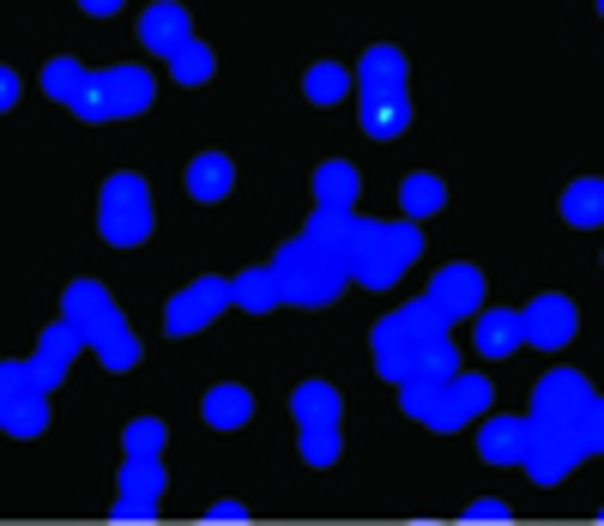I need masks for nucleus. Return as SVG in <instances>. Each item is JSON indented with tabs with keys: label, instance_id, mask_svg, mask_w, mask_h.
<instances>
[{
	"label": "nucleus",
	"instance_id": "nucleus-1",
	"mask_svg": "<svg viewBox=\"0 0 604 526\" xmlns=\"http://www.w3.org/2000/svg\"><path fill=\"white\" fill-rule=\"evenodd\" d=\"M417 255H423L417 218H406V224H375V218H363V224H357V248H351V279L369 291H387V285H399V272Z\"/></svg>",
	"mask_w": 604,
	"mask_h": 526
},
{
	"label": "nucleus",
	"instance_id": "nucleus-2",
	"mask_svg": "<svg viewBox=\"0 0 604 526\" xmlns=\"http://www.w3.org/2000/svg\"><path fill=\"white\" fill-rule=\"evenodd\" d=\"M272 272H279V285H284V303H303V309H326V303H338V291L351 285V267L321 255L309 236L284 242Z\"/></svg>",
	"mask_w": 604,
	"mask_h": 526
},
{
	"label": "nucleus",
	"instance_id": "nucleus-3",
	"mask_svg": "<svg viewBox=\"0 0 604 526\" xmlns=\"http://www.w3.org/2000/svg\"><path fill=\"white\" fill-rule=\"evenodd\" d=\"M436 333H448V321L429 309V297H417V303H406V309H394V315H387V321L375 328V370L387 375V382H406L417 345L436 339Z\"/></svg>",
	"mask_w": 604,
	"mask_h": 526
},
{
	"label": "nucleus",
	"instance_id": "nucleus-4",
	"mask_svg": "<svg viewBox=\"0 0 604 526\" xmlns=\"http://www.w3.org/2000/svg\"><path fill=\"white\" fill-rule=\"evenodd\" d=\"M98 230L110 248H140L152 236V188L140 182L133 170L110 176L103 182V206H98Z\"/></svg>",
	"mask_w": 604,
	"mask_h": 526
},
{
	"label": "nucleus",
	"instance_id": "nucleus-5",
	"mask_svg": "<svg viewBox=\"0 0 604 526\" xmlns=\"http://www.w3.org/2000/svg\"><path fill=\"white\" fill-rule=\"evenodd\" d=\"M230 309V279H194L188 291H176L169 297V309H164V328L176 333V339H188V333H200L206 321H218V315Z\"/></svg>",
	"mask_w": 604,
	"mask_h": 526
},
{
	"label": "nucleus",
	"instance_id": "nucleus-6",
	"mask_svg": "<svg viewBox=\"0 0 604 526\" xmlns=\"http://www.w3.org/2000/svg\"><path fill=\"white\" fill-rule=\"evenodd\" d=\"M423 297H429V309L441 315V321H472V315H478V303H484V272L478 267H465V260H453V267H441L436 279H429V291H423Z\"/></svg>",
	"mask_w": 604,
	"mask_h": 526
},
{
	"label": "nucleus",
	"instance_id": "nucleus-7",
	"mask_svg": "<svg viewBox=\"0 0 604 526\" xmlns=\"http://www.w3.org/2000/svg\"><path fill=\"white\" fill-rule=\"evenodd\" d=\"M580 460H587V454H580V441L568 436L563 424H538L532 429V448H526V472H532V484H544V490H550V484H563Z\"/></svg>",
	"mask_w": 604,
	"mask_h": 526
},
{
	"label": "nucleus",
	"instance_id": "nucleus-8",
	"mask_svg": "<svg viewBox=\"0 0 604 526\" xmlns=\"http://www.w3.org/2000/svg\"><path fill=\"white\" fill-rule=\"evenodd\" d=\"M592 399V382L580 370H550L532 394V424H575V412Z\"/></svg>",
	"mask_w": 604,
	"mask_h": 526
},
{
	"label": "nucleus",
	"instance_id": "nucleus-9",
	"mask_svg": "<svg viewBox=\"0 0 604 526\" xmlns=\"http://www.w3.org/2000/svg\"><path fill=\"white\" fill-rule=\"evenodd\" d=\"M521 321H526V345H538V351H563V345L575 339V328H580L575 303L556 297V291H544V297L526 303Z\"/></svg>",
	"mask_w": 604,
	"mask_h": 526
},
{
	"label": "nucleus",
	"instance_id": "nucleus-10",
	"mask_svg": "<svg viewBox=\"0 0 604 526\" xmlns=\"http://www.w3.org/2000/svg\"><path fill=\"white\" fill-rule=\"evenodd\" d=\"M490 399H496V387L484 382V375H448V382H441V399H436V418H429V429H460V424H472V418L490 412Z\"/></svg>",
	"mask_w": 604,
	"mask_h": 526
},
{
	"label": "nucleus",
	"instance_id": "nucleus-11",
	"mask_svg": "<svg viewBox=\"0 0 604 526\" xmlns=\"http://www.w3.org/2000/svg\"><path fill=\"white\" fill-rule=\"evenodd\" d=\"M532 418H490L478 429V454L490 466H526V448H532Z\"/></svg>",
	"mask_w": 604,
	"mask_h": 526
},
{
	"label": "nucleus",
	"instance_id": "nucleus-12",
	"mask_svg": "<svg viewBox=\"0 0 604 526\" xmlns=\"http://www.w3.org/2000/svg\"><path fill=\"white\" fill-rule=\"evenodd\" d=\"M140 43L152 49V55H176L182 43H194V25H188V7H176V0H157V7H145L140 18Z\"/></svg>",
	"mask_w": 604,
	"mask_h": 526
},
{
	"label": "nucleus",
	"instance_id": "nucleus-13",
	"mask_svg": "<svg viewBox=\"0 0 604 526\" xmlns=\"http://www.w3.org/2000/svg\"><path fill=\"white\" fill-rule=\"evenodd\" d=\"M357 224H363V218L345 213V206H314V213H309V230H303V236H309L321 255H333V260H345V267H351Z\"/></svg>",
	"mask_w": 604,
	"mask_h": 526
},
{
	"label": "nucleus",
	"instance_id": "nucleus-14",
	"mask_svg": "<svg viewBox=\"0 0 604 526\" xmlns=\"http://www.w3.org/2000/svg\"><path fill=\"white\" fill-rule=\"evenodd\" d=\"M85 345H91V351H98V363L103 370H133V363H140V339H133V328H127L121 315H103L98 328L85 333Z\"/></svg>",
	"mask_w": 604,
	"mask_h": 526
},
{
	"label": "nucleus",
	"instance_id": "nucleus-15",
	"mask_svg": "<svg viewBox=\"0 0 604 526\" xmlns=\"http://www.w3.org/2000/svg\"><path fill=\"white\" fill-rule=\"evenodd\" d=\"M98 79H103V91H110L115 121H121V115H145L152 98H157V86H152V73L145 67H110V73H98Z\"/></svg>",
	"mask_w": 604,
	"mask_h": 526
},
{
	"label": "nucleus",
	"instance_id": "nucleus-16",
	"mask_svg": "<svg viewBox=\"0 0 604 526\" xmlns=\"http://www.w3.org/2000/svg\"><path fill=\"white\" fill-rule=\"evenodd\" d=\"M230 188H236V164H230L224 152H200L194 164H188V194H194L200 206H218Z\"/></svg>",
	"mask_w": 604,
	"mask_h": 526
},
{
	"label": "nucleus",
	"instance_id": "nucleus-17",
	"mask_svg": "<svg viewBox=\"0 0 604 526\" xmlns=\"http://www.w3.org/2000/svg\"><path fill=\"white\" fill-rule=\"evenodd\" d=\"M411 128V98L406 91H375L363 98V133L369 140H399Z\"/></svg>",
	"mask_w": 604,
	"mask_h": 526
},
{
	"label": "nucleus",
	"instance_id": "nucleus-18",
	"mask_svg": "<svg viewBox=\"0 0 604 526\" xmlns=\"http://www.w3.org/2000/svg\"><path fill=\"white\" fill-rule=\"evenodd\" d=\"M521 345H526L521 309H484V315H478V351H484V357H514Z\"/></svg>",
	"mask_w": 604,
	"mask_h": 526
},
{
	"label": "nucleus",
	"instance_id": "nucleus-19",
	"mask_svg": "<svg viewBox=\"0 0 604 526\" xmlns=\"http://www.w3.org/2000/svg\"><path fill=\"white\" fill-rule=\"evenodd\" d=\"M230 303H236V309H248V315L279 309V303H284L279 272H272V267H248V272H236V279H230Z\"/></svg>",
	"mask_w": 604,
	"mask_h": 526
},
{
	"label": "nucleus",
	"instance_id": "nucleus-20",
	"mask_svg": "<svg viewBox=\"0 0 604 526\" xmlns=\"http://www.w3.org/2000/svg\"><path fill=\"white\" fill-rule=\"evenodd\" d=\"M61 309H67V321H73L79 333H91L103 315H115V303H110V291H103L98 279H73L67 297H61Z\"/></svg>",
	"mask_w": 604,
	"mask_h": 526
},
{
	"label": "nucleus",
	"instance_id": "nucleus-21",
	"mask_svg": "<svg viewBox=\"0 0 604 526\" xmlns=\"http://www.w3.org/2000/svg\"><path fill=\"white\" fill-rule=\"evenodd\" d=\"M200 418H206L211 429H242V424L254 418V394H248V387H236V382L211 387L206 406H200Z\"/></svg>",
	"mask_w": 604,
	"mask_h": 526
},
{
	"label": "nucleus",
	"instance_id": "nucleus-22",
	"mask_svg": "<svg viewBox=\"0 0 604 526\" xmlns=\"http://www.w3.org/2000/svg\"><path fill=\"white\" fill-rule=\"evenodd\" d=\"M357 86H363V98H375V91H406V55L399 49H369L363 67H357Z\"/></svg>",
	"mask_w": 604,
	"mask_h": 526
},
{
	"label": "nucleus",
	"instance_id": "nucleus-23",
	"mask_svg": "<svg viewBox=\"0 0 604 526\" xmlns=\"http://www.w3.org/2000/svg\"><path fill=\"white\" fill-rule=\"evenodd\" d=\"M448 375H460V345L448 339V333H436V339H423L417 357H411V375L406 382H448Z\"/></svg>",
	"mask_w": 604,
	"mask_h": 526
},
{
	"label": "nucleus",
	"instance_id": "nucleus-24",
	"mask_svg": "<svg viewBox=\"0 0 604 526\" xmlns=\"http://www.w3.org/2000/svg\"><path fill=\"white\" fill-rule=\"evenodd\" d=\"M563 218H568L575 230H599V224H604V182H599V176H580V182H568Z\"/></svg>",
	"mask_w": 604,
	"mask_h": 526
},
{
	"label": "nucleus",
	"instance_id": "nucleus-25",
	"mask_svg": "<svg viewBox=\"0 0 604 526\" xmlns=\"http://www.w3.org/2000/svg\"><path fill=\"white\" fill-rule=\"evenodd\" d=\"M357 194H363V176L351 170V164H321V170H314V200H321V206H345V213H351L357 206Z\"/></svg>",
	"mask_w": 604,
	"mask_h": 526
},
{
	"label": "nucleus",
	"instance_id": "nucleus-26",
	"mask_svg": "<svg viewBox=\"0 0 604 526\" xmlns=\"http://www.w3.org/2000/svg\"><path fill=\"white\" fill-rule=\"evenodd\" d=\"M291 412H296V424H303V429H309V424H338V387L303 382L291 394Z\"/></svg>",
	"mask_w": 604,
	"mask_h": 526
},
{
	"label": "nucleus",
	"instance_id": "nucleus-27",
	"mask_svg": "<svg viewBox=\"0 0 604 526\" xmlns=\"http://www.w3.org/2000/svg\"><path fill=\"white\" fill-rule=\"evenodd\" d=\"M0 429H13V436H42L49 429V394L42 387H30V394H18L13 406H7V418H0Z\"/></svg>",
	"mask_w": 604,
	"mask_h": 526
},
{
	"label": "nucleus",
	"instance_id": "nucleus-28",
	"mask_svg": "<svg viewBox=\"0 0 604 526\" xmlns=\"http://www.w3.org/2000/svg\"><path fill=\"white\" fill-rule=\"evenodd\" d=\"M399 206H406V218H436L448 206V188H441V176H406L399 182Z\"/></svg>",
	"mask_w": 604,
	"mask_h": 526
},
{
	"label": "nucleus",
	"instance_id": "nucleus-29",
	"mask_svg": "<svg viewBox=\"0 0 604 526\" xmlns=\"http://www.w3.org/2000/svg\"><path fill=\"white\" fill-rule=\"evenodd\" d=\"M211 67H218V55H211V49L200 43V37H194V43H182L176 55H169V79H176V86H206Z\"/></svg>",
	"mask_w": 604,
	"mask_h": 526
},
{
	"label": "nucleus",
	"instance_id": "nucleus-30",
	"mask_svg": "<svg viewBox=\"0 0 604 526\" xmlns=\"http://www.w3.org/2000/svg\"><path fill=\"white\" fill-rule=\"evenodd\" d=\"M345 91H351V73L338 67V61H321V67H309V73H303V98H309V103H321V110H326V103H338Z\"/></svg>",
	"mask_w": 604,
	"mask_h": 526
},
{
	"label": "nucleus",
	"instance_id": "nucleus-31",
	"mask_svg": "<svg viewBox=\"0 0 604 526\" xmlns=\"http://www.w3.org/2000/svg\"><path fill=\"white\" fill-rule=\"evenodd\" d=\"M121 497H164V466H157V454H127L121 466Z\"/></svg>",
	"mask_w": 604,
	"mask_h": 526
},
{
	"label": "nucleus",
	"instance_id": "nucleus-32",
	"mask_svg": "<svg viewBox=\"0 0 604 526\" xmlns=\"http://www.w3.org/2000/svg\"><path fill=\"white\" fill-rule=\"evenodd\" d=\"M85 79H91V73H85L73 55H61V61H49V67H42V91H49L55 103H73L85 91Z\"/></svg>",
	"mask_w": 604,
	"mask_h": 526
},
{
	"label": "nucleus",
	"instance_id": "nucleus-33",
	"mask_svg": "<svg viewBox=\"0 0 604 526\" xmlns=\"http://www.w3.org/2000/svg\"><path fill=\"white\" fill-rule=\"evenodd\" d=\"M568 436L580 441V454H604V399L592 394L587 406L575 412V424H568Z\"/></svg>",
	"mask_w": 604,
	"mask_h": 526
},
{
	"label": "nucleus",
	"instance_id": "nucleus-34",
	"mask_svg": "<svg viewBox=\"0 0 604 526\" xmlns=\"http://www.w3.org/2000/svg\"><path fill=\"white\" fill-rule=\"evenodd\" d=\"M338 454H345L338 424H309V429H303V460H309V466H333Z\"/></svg>",
	"mask_w": 604,
	"mask_h": 526
},
{
	"label": "nucleus",
	"instance_id": "nucleus-35",
	"mask_svg": "<svg viewBox=\"0 0 604 526\" xmlns=\"http://www.w3.org/2000/svg\"><path fill=\"white\" fill-rule=\"evenodd\" d=\"M79 345H85V333L73 328L67 315H61L55 328H49V333L37 339V351H42V357H55V363H73V357H79Z\"/></svg>",
	"mask_w": 604,
	"mask_h": 526
},
{
	"label": "nucleus",
	"instance_id": "nucleus-36",
	"mask_svg": "<svg viewBox=\"0 0 604 526\" xmlns=\"http://www.w3.org/2000/svg\"><path fill=\"white\" fill-rule=\"evenodd\" d=\"M436 399H441V382H399V406H406V418H417V424L436 418Z\"/></svg>",
	"mask_w": 604,
	"mask_h": 526
},
{
	"label": "nucleus",
	"instance_id": "nucleus-37",
	"mask_svg": "<svg viewBox=\"0 0 604 526\" xmlns=\"http://www.w3.org/2000/svg\"><path fill=\"white\" fill-rule=\"evenodd\" d=\"M127 454H164V441H169V429L157 424V418H133V424H127Z\"/></svg>",
	"mask_w": 604,
	"mask_h": 526
},
{
	"label": "nucleus",
	"instance_id": "nucleus-38",
	"mask_svg": "<svg viewBox=\"0 0 604 526\" xmlns=\"http://www.w3.org/2000/svg\"><path fill=\"white\" fill-rule=\"evenodd\" d=\"M67 110L79 115V121H115V115H110V91H103V79H98V73L85 79V91L67 103Z\"/></svg>",
	"mask_w": 604,
	"mask_h": 526
},
{
	"label": "nucleus",
	"instance_id": "nucleus-39",
	"mask_svg": "<svg viewBox=\"0 0 604 526\" xmlns=\"http://www.w3.org/2000/svg\"><path fill=\"white\" fill-rule=\"evenodd\" d=\"M30 363H0V418H7V406H13L18 394H30Z\"/></svg>",
	"mask_w": 604,
	"mask_h": 526
},
{
	"label": "nucleus",
	"instance_id": "nucleus-40",
	"mask_svg": "<svg viewBox=\"0 0 604 526\" xmlns=\"http://www.w3.org/2000/svg\"><path fill=\"white\" fill-rule=\"evenodd\" d=\"M25 363H30V382H37L42 387V394H55V387H61V375H67V363H55V357H25Z\"/></svg>",
	"mask_w": 604,
	"mask_h": 526
},
{
	"label": "nucleus",
	"instance_id": "nucleus-41",
	"mask_svg": "<svg viewBox=\"0 0 604 526\" xmlns=\"http://www.w3.org/2000/svg\"><path fill=\"white\" fill-rule=\"evenodd\" d=\"M157 502L152 497H115V521H152Z\"/></svg>",
	"mask_w": 604,
	"mask_h": 526
},
{
	"label": "nucleus",
	"instance_id": "nucleus-42",
	"mask_svg": "<svg viewBox=\"0 0 604 526\" xmlns=\"http://www.w3.org/2000/svg\"><path fill=\"white\" fill-rule=\"evenodd\" d=\"M465 521H507V502L484 497V502H472V509H465Z\"/></svg>",
	"mask_w": 604,
	"mask_h": 526
},
{
	"label": "nucleus",
	"instance_id": "nucleus-43",
	"mask_svg": "<svg viewBox=\"0 0 604 526\" xmlns=\"http://www.w3.org/2000/svg\"><path fill=\"white\" fill-rule=\"evenodd\" d=\"M13 103H18V73H13V67H0V115L13 110Z\"/></svg>",
	"mask_w": 604,
	"mask_h": 526
},
{
	"label": "nucleus",
	"instance_id": "nucleus-44",
	"mask_svg": "<svg viewBox=\"0 0 604 526\" xmlns=\"http://www.w3.org/2000/svg\"><path fill=\"white\" fill-rule=\"evenodd\" d=\"M211 521H248V509L242 502H211Z\"/></svg>",
	"mask_w": 604,
	"mask_h": 526
},
{
	"label": "nucleus",
	"instance_id": "nucleus-45",
	"mask_svg": "<svg viewBox=\"0 0 604 526\" xmlns=\"http://www.w3.org/2000/svg\"><path fill=\"white\" fill-rule=\"evenodd\" d=\"M91 18H110V13H121V0H79Z\"/></svg>",
	"mask_w": 604,
	"mask_h": 526
},
{
	"label": "nucleus",
	"instance_id": "nucleus-46",
	"mask_svg": "<svg viewBox=\"0 0 604 526\" xmlns=\"http://www.w3.org/2000/svg\"><path fill=\"white\" fill-rule=\"evenodd\" d=\"M599 13H604V0H599Z\"/></svg>",
	"mask_w": 604,
	"mask_h": 526
}]
</instances>
